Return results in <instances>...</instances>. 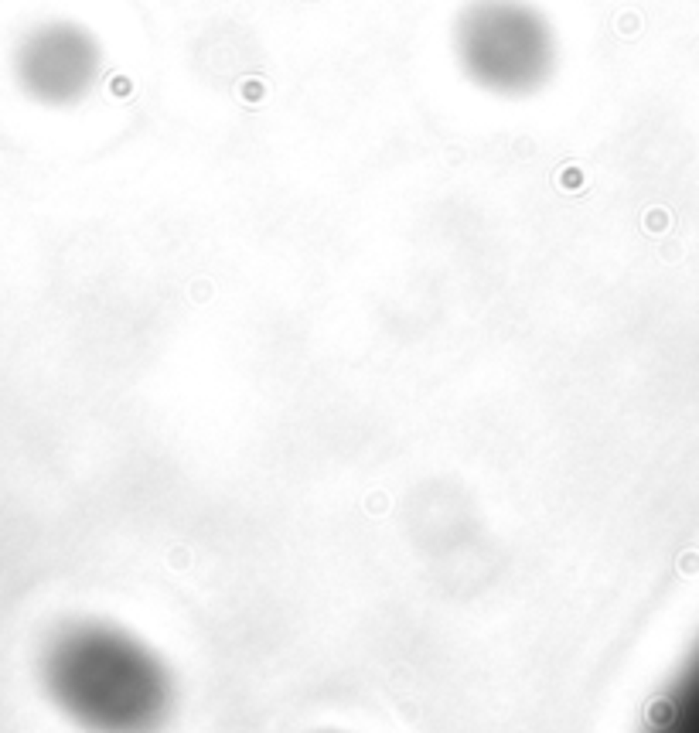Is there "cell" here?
Segmentation results:
<instances>
[{"mask_svg": "<svg viewBox=\"0 0 699 733\" xmlns=\"http://www.w3.org/2000/svg\"><path fill=\"white\" fill-rule=\"evenodd\" d=\"M45 686L92 733H147L171 703L160 658L113 624H72L45 651Z\"/></svg>", "mask_w": 699, "mask_h": 733, "instance_id": "obj_1", "label": "cell"}, {"mask_svg": "<svg viewBox=\"0 0 699 733\" xmlns=\"http://www.w3.org/2000/svg\"><path fill=\"white\" fill-rule=\"evenodd\" d=\"M454 55L474 86L529 96L556 68V34L525 0H471L454 21Z\"/></svg>", "mask_w": 699, "mask_h": 733, "instance_id": "obj_2", "label": "cell"}, {"mask_svg": "<svg viewBox=\"0 0 699 733\" xmlns=\"http://www.w3.org/2000/svg\"><path fill=\"white\" fill-rule=\"evenodd\" d=\"M103 51L86 27L68 21H55L38 27L21 48V82L41 103L65 106L82 99L99 79Z\"/></svg>", "mask_w": 699, "mask_h": 733, "instance_id": "obj_3", "label": "cell"}, {"mask_svg": "<svg viewBox=\"0 0 699 733\" xmlns=\"http://www.w3.org/2000/svg\"><path fill=\"white\" fill-rule=\"evenodd\" d=\"M648 733H699V651L658 706Z\"/></svg>", "mask_w": 699, "mask_h": 733, "instance_id": "obj_4", "label": "cell"}]
</instances>
